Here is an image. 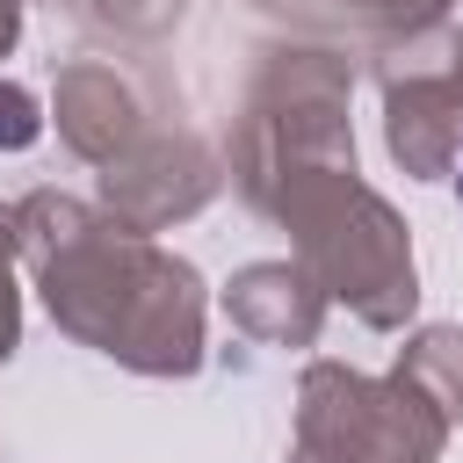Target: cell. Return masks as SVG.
<instances>
[{
  "instance_id": "cell-1",
  "label": "cell",
  "mask_w": 463,
  "mask_h": 463,
  "mask_svg": "<svg viewBox=\"0 0 463 463\" xmlns=\"http://www.w3.org/2000/svg\"><path fill=\"white\" fill-rule=\"evenodd\" d=\"M456 195H463V174H456Z\"/></svg>"
}]
</instances>
